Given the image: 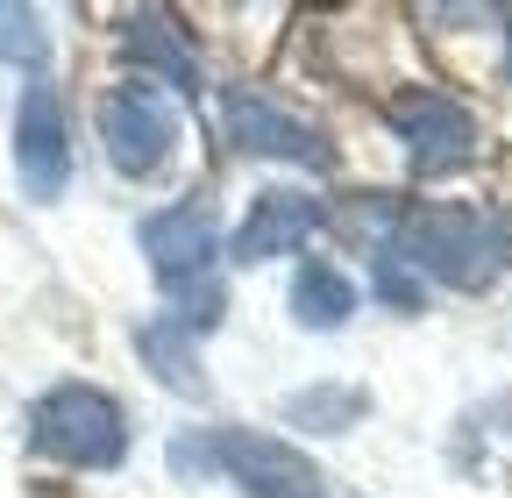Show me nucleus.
Returning <instances> with one entry per match:
<instances>
[{
  "mask_svg": "<svg viewBox=\"0 0 512 498\" xmlns=\"http://www.w3.org/2000/svg\"><path fill=\"white\" fill-rule=\"evenodd\" d=\"M136 349H143V363L157 370V378L171 385V392H185V399H207V370H200V349H192V328L185 321H150L143 335H136Z\"/></svg>",
  "mask_w": 512,
  "mask_h": 498,
  "instance_id": "12",
  "label": "nucleus"
},
{
  "mask_svg": "<svg viewBox=\"0 0 512 498\" xmlns=\"http://www.w3.org/2000/svg\"><path fill=\"white\" fill-rule=\"evenodd\" d=\"M29 442L50 463H72V470H114L128 456V420L100 385H50L29 413Z\"/></svg>",
  "mask_w": 512,
  "mask_h": 498,
  "instance_id": "2",
  "label": "nucleus"
},
{
  "mask_svg": "<svg viewBox=\"0 0 512 498\" xmlns=\"http://www.w3.org/2000/svg\"><path fill=\"white\" fill-rule=\"evenodd\" d=\"M221 114H228L235 150H249V157H285V164H306V171H328V143H320V129L292 121V114H285V107H271L264 93L235 86Z\"/></svg>",
  "mask_w": 512,
  "mask_h": 498,
  "instance_id": "9",
  "label": "nucleus"
},
{
  "mask_svg": "<svg viewBox=\"0 0 512 498\" xmlns=\"http://www.w3.org/2000/svg\"><path fill=\"white\" fill-rule=\"evenodd\" d=\"M377 292H384V306H399V314H420V306H427V278L399 257V249L377 257Z\"/></svg>",
  "mask_w": 512,
  "mask_h": 498,
  "instance_id": "15",
  "label": "nucleus"
},
{
  "mask_svg": "<svg viewBox=\"0 0 512 498\" xmlns=\"http://www.w3.org/2000/svg\"><path fill=\"white\" fill-rule=\"evenodd\" d=\"M349 314H356L349 271H335L328 257H306V264L292 271V321L313 328V335H328V328H342Z\"/></svg>",
  "mask_w": 512,
  "mask_h": 498,
  "instance_id": "11",
  "label": "nucleus"
},
{
  "mask_svg": "<svg viewBox=\"0 0 512 498\" xmlns=\"http://www.w3.org/2000/svg\"><path fill=\"white\" fill-rule=\"evenodd\" d=\"M143 257H150L157 285L178 306L171 321H185L192 335H207L221 321V285H214V271H221V228H214V214L200 200L150 214L143 221Z\"/></svg>",
  "mask_w": 512,
  "mask_h": 498,
  "instance_id": "1",
  "label": "nucleus"
},
{
  "mask_svg": "<svg viewBox=\"0 0 512 498\" xmlns=\"http://www.w3.org/2000/svg\"><path fill=\"white\" fill-rule=\"evenodd\" d=\"M15 171L29 200H57L72 185V129H64V100L57 86H29L15 107Z\"/></svg>",
  "mask_w": 512,
  "mask_h": 498,
  "instance_id": "7",
  "label": "nucleus"
},
{
  "mask_svg": "<svg viewBox=\"0 0 512 498\" xmlns=\"http://www.w3.org/2000/svg\"><path fill=\"white\" fill-rule=\"evenodd\" d=\"M121 57L136 72H157L164 86L178 93H200V57H192V43L164 22V15H128L121 22Z\"/></svg>",
  "mask_w": 512,
  "mask_h": 498,
  "instance_id": "10",
  "label": "nucleus"
},
{
  "mask_svg": "<svg viewBox=\"0 0 512 498\" xmlns=\"http://www.w3.org/2000/svg\"><path fill=\"white\" fill-rule=\"evenodd\" d=\"M392 129H399L406 164L420 178H448V171H463L477 157V114L463 100H448V93H427V86L392 100Z\"/></svg>",
  "mask_w": 512,
  "mask_h": 498,
  "instance_id": "6",
  "label": "nucleus"
},
{
  "mask_svg": "<svg viewBox=\"0 0 512 498\" xmlns=\"http://www.w3.org/2000/svg\"><path fill=\"white\" fill-rule=\"evenodd\" d=\"M100 143H107V157H114L121 178H150V171L171 157V143H178V114H171L164 86L121 79V86L100 100Z\"/></svg>",
  "mask_w": 512,
  "mask_h": 498,
  "instance_id": "5",
  "label": "nucleus"
},
{
  "mask_svg": "<svg viewBox=\"0 0 512 498\" xmlns=\"http://www.w3.org/2000/svg\"><path fill=\"white\" fill-rule=\"evenodd\" d=\"M399 257L420 278H441V285H456V292H477L498 271V228L477 207H413L399 221Z\"/></svg>",
  "mask_w": 512,
  "mask_h": 498,
  "instance_id": "3",
  "label": "nucleus"
},
{
  "mask_svg": "<svg viewBox=\"0 0 512 498\" xmlns=\"http://www.w3.org/2000/svg\"><path fill=\"white\" fill-rule=\"evenodd\" d=\"M328 221V207H320L313 193H292V185H271V193H256L235 242L221 249V257L235 264H271V257H292V249H306V235Z\"/></svg>",
  "mask_w": 512,
  "mask_h": 498,
  "instance_id": "8",
  "label": "nucleus"
},
{
  "mask_svg": "<svg viewBox=\"0 0 512 498\" xmlns=\"http://www.w3.org/2000/svg\"><path fill=\"white\" fill-rule=\"evenodd\" d=\"M363 413H370V392H356V385H306L285 399V420L306 434H349Z\"/></svg>",
  "mask_w": 512,
  "mask_h": 498,
  "instance_id": "13",
  "label": "nucleus"
},
{
  "mask_svg": "<svg viewBox=\"0 0 512 498\" xmlns=\"http://www.w3.org/2000/svg\"><path fill=\"white\" fill-rule=\"evenodd\" d=\"M498 257L512 264V214H505V228H498Z\"/></svg>",
  "mask_w": 512,
  "mask_h": 498,
  "instance_id": "16",
  "label": "nucleus"
},
{
  "mask_svg": "<svg viewBox=\"0 0 512 498\" xmlns=\"http://www.w3.org/2000/svg\"><path fill=\"white\" fill-rule=\"evenodd\" d=\"M0 57H8V65H43L50 57V29H43L36 8H8V0H0Z\"/></svg>",
  "mask_w": 512,
  "mask_h": 498,
  "instance_id": "14",
  "label": "nucleus"
},
{
  "mask_svg": "<svg viewBox=\"0 0 512 498\" xmlns=\"http://www.w3.org/2000/svg\"><path fill=\"white\" fill-rule=\"evenodd\" d=\"M178 470H228L249 498H328V477H320L292 442H278V434H256V427H214L207 449H171Z\"/></svg>",
  "mask_w": 512,
  "mask_h": 498,
  "instance_id": "4",
  "label": "nucleus"
}]
</instances>
